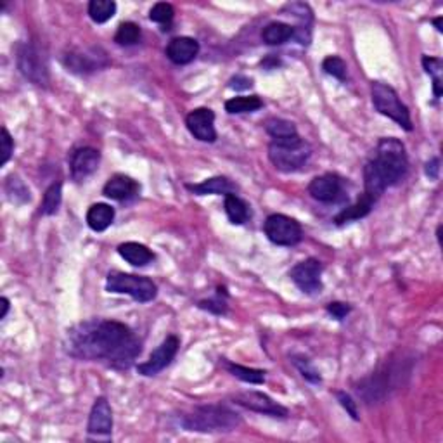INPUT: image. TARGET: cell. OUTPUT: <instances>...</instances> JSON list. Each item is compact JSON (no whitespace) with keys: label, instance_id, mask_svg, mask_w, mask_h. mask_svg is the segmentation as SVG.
I'll return each instance as SVG.
<instances>
[{"label":"cell","instance_id":"obj_1","mask_svg":"<svg viewBox=\"0 0 443 443\" xmlns=\"http://www.w3.org/2000/svg\"><path fill=\"white\" fill-rule=\"evenodd\" d=\"M64 348L80 360L104 362L113 369H128L142 352V343L122 322L90 319L73 325L66 333Z\"/></svg>","mask_w":443,"mask_h":443},{"label":"cell","instance_id":"obj_2","mask_svg":"<svg viewBox=\"0 0 443 443\" xmlns=\"http://www.w3.org/2000/svg\"><path fill=\"white\" fill-rule=\"evenodd\" d=\"M409 168L405 146L395 137H385L377 142L364 167V194L376 203L382 192L402 180Z\"/></svg>","mask_w":443,"mask_h":443},{"label":"cell","instance_id":"obj_3","mask_svg":"<svg viewBox=\"0 0 443 443\" xmlns=\"http://www.w3.org/2000/svg\"><path fill=\"white\" fill-rule=\"evenodd\" d=\"M241 424V417L236 410L225 405H201L180 417V426L185 431L196 433H229Z\"/></svg>","mask_w":443,"mask_h":443},{"label":"cell","instance_id":"obj_4","mask_svg":"<svg viewBox=\"0 0 443 443\" xmlns=\"http://www.w3.org/2000/svg\"><path fill=\"white\" fill-rule=\"evenodd\" d=\"M310 156H312V147L300 135L273 139L269 144V160L279 172H298L307 165Z\"/></svg>","mask_w":443,"mask_h":443},{"label":"cell","instance_id":"obj_5","mask_svg":"<svg viewBox=\"0 0 443 443\" xmlns=\"http://www.w3.org/2000/svg\"><path fill=\"white\" fill-rule=\"evenodd\" d=\"M106 289L116 295H128L139 303L152 301L158 295V288L149 277L134 276L125 272H110L106 279Z\"/></svg>","mask_w":443,"mask_h":443},{"label":"cell","instance_id":"obj_6","mask_svg":"<svg viewBox=\"0 0 443 443\" xmlns=\"http://www.w3.org/2000/svg\"><path fill=\"white\" fill-rule=\"evenodd\" d=\"M370 95H372L374 108L382 116H388L390 120L400 125L407 132L412 130V120H410L409 108L402 103L393 87L386 85L382 82H372V85H370Z\"/></svg>","mask_w":443,"mask_h":443},{"label":"cell","instance_id":"obj_7","mask_svg":"<svg viewBox=\"0 0 443 443\" xmlns=\"http://www.w3.org/2000/svg\"><path fill=\"white\" fill-rule=\"evenodd\" d=\"M16 64L26 80L40 87L49 85V68L37 46L21 42L16 46Z\"/></svg>","mask_w":443,"mask_h":443},{"label":"cell","instance_id":"obj_8","mask_svg":"<svg viewBox=\"0 0 443 443\" xmlns=\"http://www.w3.org/2000/svg\"><path fill=\"white\" fill-rule=\"evenodd\" d=\"M264 231L269 241L277 246H295L303 237L301 225L295 219L283 215V213H273V215L267 217Z\"/></svg>","mask_w":443,"mask_h":443},{"label":"cell","instance_id":"obj_9","mask_svg":"<svg viewBox=\"0 0 443 443\" xmlns=\"http://www.w3.org/2000/svg\"><path fill=\"white\" fill-rule=\"evenodd\" d=\"M64 66L68 68V71H73L78 75H87L94 73V71L100 70V68L108 66V58L106 52L103 49H71L63 56Z\"/></svg>","mask_w":443,"mask_h":443},{"label":"cell","instance_id":"obj_10","mask_svg":"<svg viewBox=\"0 0 443 443\" xmlns=\"http://www.w3.org/2000/svg\"><path fill=\"white\" fill-rule=\"evenodd\" d=\"M289 277L307 295L322 291V264L317 259H307L289 271Z\"/></svg>","mask_w":443,"mask_h":443},{"label":"cell","instance_id":"obj_11","mask_svg":"<svg viewBox=\"0 0 443 443\" xmlns=\"http://www.w3.org/2000/svg\"><path fill=\"white\" fill-rule=\"evenodd\" d=\"M179 346L180 340L175 336V334L167 336V340L151 353L149 360L137 365L139 374H142V376H156V374L161 372V370L167 369L168 365L172 364L173 358H175L177 352H179Z\"/></svg>","mask_w":443,"mask_h":443},{"label":"cell","instance_id":"obj_12","mask_svg":"<svg viewBox=\"0 0 443 443\" xmlns=\"http://www.w3.org/2000/svg\"><path fill=\"white\" fill-rule=\"evenodd\" d=\"M232 402L237 405L244 407V409L253 410V412L265 414V416L272 417H288L289 412L286 407H283L277 402H273L269 395L261 392H243L232 397Z\"/></svg>","mask_w":443,"mask_h":443},{"label":"cell","instance_id":"obj_13","mask_svg":"<svg viewBox=\"0 0 443 443\" xmlns=\"http://www.w3.org/2000/svg\"><path fill=\"white\" fill-rule=\"evenodd\" d=\"M308 192L313 199L320 203H340L345 197L343 179L336 173H324L308 184Z\"/></svg>","mask_w":443,"mask_h":443},{"label":"cell","instance_id":"obj_14","mask_svg":"<svg viewBox=\"0 0 443 443\" xmlns=\"http://www.w3.org/2000/svg\"><path fill=\"white\" fill-rule=\"evenodd\" d=\"M185 125L191 135L201 142H215L217 130H215V113L209 108H197L192 110L185 118Z\"/></svg>","mask_w":443,"mask_h":443},{"label":"cell","instance_id":"obj_15","mask_svg":"<svg viewBox=\"0 0 443 443\" xmlns=\"http://www.w3.org/2000/svg\"><path fill=\"white\" fill-rule=\"evenodd\" d=\"M100 163V152L94 147H78L70 156V172L73 180L83 182L94 172H98Z\"/></svg>","mask_w":443,"mask_h":443},{"label":"cell","instance_id":"obj_16","mask_svg":"<svg viewBox=\"0 0 443 443\" xmlns=\"http://www.w3.org/2000/svg\"><path fill=\"white\" fill-rule=\"evenodd\" d=\"M88 437H111L113 431V410L110 402L104 397H99L94 402L90 410V416H88V424H87Z\"/></svg>","mask_w":443,"mask_h":443},{"label":"cell","instance_id":"obj_17","mask_svg":"<svg viewBox=\"0 0 443 443\" xmlns=\"http://www.w3.org/2000/svg\"><path fill=\"white\" fill-rule=\"evenodd\" d=\"M140 192V185L132 177L123 175V173H116L113 175L106 184H104L103 194L110 199L115 201H128Z\"/></svg>","mask_w":443,"mask_h":443},{"label":"cell","instance_id":"obj_18","mask_svg":"<svg viewBox=\"0 0 443 443\" xmlns=\"http://www.w3.org/2000/svg\"><path fill=\"white\" fill-rule=\"evenodd\" d=\"M199 54V42L191 37H175L167 46V56L173 64H189Z\"/></svg>","mask_w":443,"mask_h":443},{"label":"cell","instance_id":"obj_19","mask_svg":"<svg viewBox=\"0 0 443 443\" xmlns=\"http://www.w3.org/2000/svg\"><path fill=\"white\" fill-rule=\"evenodd\" d=\"M284 11H288L289 16H295V18L300 19V26L295 28V37L293 38H296L303 46H308L310 38H312V9H310L307 4L295 2L288 4L284 7Z\"/></svg>","mask_w":443,"mask_h":443},{"label":"cell","instance_id":"obj_20","mask_svg":"<svg viewBox=\"0 0 443 443\" xmlns=\"http://www.w3.org/2000/svg\"><path fill=\"white\" fill-rule=\"evenodd\" d=\"M185 187L196 196H208V194H234L237 185L229 180L227 177H212V179L203 180L201 184H187Z\"/></svg>","mask_w":443,"mask_h":443},{"label":"cell","instance_id":"obj_21","mask_svg":"<svg viewBox=\"0 0 443 443\" xmlns=\"http://www.w3.org/2000/svg\"><path fill=\"white\" fill-rule=\"evenodd\" d=\"M118 253L125 261H128L134 267H144V265L151 264L155 260V253L151 249L140 243H134V241L120 244Z\"/></svg>","mask_w":443,"mask_h":443},{"label":"cell","instance_id":"obj_22","mask_svg":"<svg viewBox=\"0 0 443 443\" xmlns=\"http://www.w3.org/2000/svg\"><path fill=\"white\" fill-rule=\"evenodd\" d=\"M115 220V208L106 203L92 204L87 212V225L94 232H104Z\"/></svg>","mask_w":443,"mask_h":443},{"label":"cell","instance_id":"obj_23","mask_svg":"<svg viewBox=\"0 0 443 443\" xmlns=\"http://www.w3.org/2000/svg\"><path fill=\"white\" fill-rule=\"evenodd\" d=\"M293 37H295V28L283 21L269 23L261 31V40L267 46H281V43L288 42Z\"/></svg>","mask_w":443,"mask_h":443},{"label":"cell","instance_id":"obj_24","mask_svg":"<svg viewBox=\"0 0 443 443\" xmlns=\"http://www.w3.org/2000/svg\"><path fill=\"white\" fill-rule=\"evenodd\" d=\"M224 208H225V213H227L229 220H231L234 225L246 224V222L249 220V217H251V209H249L248 203L241 199L237 194L225 196Z\"/></svg>","mask_w":443,"mask_h":443},{"label":"cell","instance_id":"obj_25","mask_svg":"<svg viewBox=\"0 0 443 443\" xmlns=\"http://www.w3.org/2000/svg\"><path fill=\"white\" fill-rule=\"evenodd\" d=\"M374 204L376 203H374L370 197L362 194V197H358V201L355 204H352V207H348L346 209H343L341 213H338V215L334 217V222H336L338 225H343V224H346V222L364 219V217L369 215L370 209L374 208Z\"/></svg>","mask_w":443,"mask_h":443},{"label":"cell","instance_id":"obj_26","mask_svg":"<svg viewBox=\"0 0 443 443\" xmlns=\"http://www.w3.org/2000/svg\"><path fill=\"white\" fill-rule=\"evenodd\" d=\"M264 108V100L259 95H239L225 103V111L231 115H243V113H255Z\"/></svg>","mask_w":443,"mask_h":443},{"label":"cell","instance_id":"obj_27","mask_svg":"<svg viewBox=\"0 0 443 443\" xmlns=\"http://www.w3.org/2000/svg\"><path fill=\"white\" fill-rule=\"evenodd\" d=\"M63 201V184L61 182H54L47 187L46 194H43L42 204H40V213L46 217L56 215L58 213L59 207H61Z\"/></svg>","mask_w":443,"mask_h":443},{"label":"cell","instance_id":"obj_28","mask_svg":"<svg viewBox=\"0 0 443 443\" xmlns=\"http://www.w3.org/2000/svg\"><path fill=\"white\" fill-rule=\"evenodd\" d=\"M225 369L237 377V380L249 382V385H264L265 382V370L244 368V365L234 364V362H225Z\"/></svg>","mask_w":443,"mask_h":443},{"label":"cell","instance_id":"obj_29","mask_svg":"<svg viewBox=\"0 0 443 443\" xmlns=\"http://www.w3.org/2000/svg\"><path fill=\"white\" fill-rule=\"evenodd\" d=\"M115 14L116 2H113V0H90V4H88V16L98 25L110 21Z\"/></svg>","mask_w":443,"mask_h":443},{"label":"cell","instance_id":"obj_30","mask_svg":"<svg viewBox=\"0 0 443 443\" xmlns=\"http://www.w3.org/2000/svg\"><path fill=\"white\" fill-rule=\"evenodd\" d=\"M197 307L201 310H207V312L213 313V316H225L229 310V293L227 289L219 286L217 288V293L213 298H208V300H203L197 303Z\"/></svg>","mask_w":443,"mask_h":443},{"label":"cell","instance_id":"obj_31","mask_svg":"<svg viewBox=\"0 0 443 443\" xmlns=\"http://www.w3.org/2000/svg\"><path fill=\"white\" fill-rule=\"evenodd\" d=\"M265 130L272 139H288V137L298 135L295 123L283 118H271L265 123Z\"/></svg>","mask_w":443,"mask_h":443},{"label":"cell","instance_id":"obj_32","mask_svg":"<svg viewBox=\"0 0 443 443\" xmlns=\"http://www.w3.org/2000/svg\"><path fill=\"white\" fill-rule=\"evenodd\" d=\"M422 68L426 70L431 78H433V94L434 98H440L442 95V76H443V63L442 59L438 58H429V56H424L422 58Z\"/></svg>","mask_w":443,"mask_h":443},{"label":"cell","instance_id":"obj_33","mask_svg":"<svg viewBox=\"0 0 443 443\" xmlns=\"http://www.w3.org/2000/svg\"><path fill=\"white\" fill-rule=\"evenodd\" d=\"M6 194L11 201H13V203H18V204H23V203H26V201H30V191H28L26 185L23 184V180L16 175L7 177Z\"/></svg>","mask_w":443,"mask_h":443},{"label":"cell","instance_id":"obj_34","mask_svg":"<svg viewBox=\"0 0 443 443\" xmlns=\"http://www.w3.org/2000/svg\"><path fill=\"white\" fill-rule=\"evenodd\" d=\"M139 40H140V26L132 21L122 23L115 33V42L118 43V46H125V47L135 46Z\"/></svg>","mask_w":443,"mask_h":443},{"label":"cell","instance_id":"obj_35","mask_svg":"<svg viewBox=\"0 0 443 443\" xmlns=\"http://www.w3.org/2000/svg\"><path fill=\"white\" fill-rule=\"evenodd\" d=\"M291 362H293V364H295V368L300 370L301 376H303L308 382H312V385H319V382L322 381L319 370L316 369V365L312 364V360H310L308 357H305V355H293Z\"/></svg>","mask_w":443,"mask_h":443},{"label":"cell","instance_id":"obj_36","mask_svg":"<svg viewBox=\"0 0 443 443\" xmlns=\"http://www.w3.org/2000/svg\"><path fill=\"white\" fill-rule=\"evenodd\" d=\"M322 70L328 75H331L333 78L345 82L346 80V63L338 56H328V58L322 61Z\"/></svg>","mask_w":443,"mask_h":443},{"label":"cell","instance_id":"obj_37","mask_svg":"<svg viewBox=\"0 0 443 443\" xmlns=\"http://www.w3.org/2000/svg\"><path fill=\"white\" fill-rule=\"evenodd\" d=\"M173 16H175V9H173L172 4H167V2L155 4V6L151 7V11H149V19L155 23H160V25H167V23H170L173 19Z\"/></svg>","mask_w":443,"mask_h":443},{"label":"cell","instance_id":"obj_38","mask_svg":"<svg viewBox=\"0 0 443 443\" xmlns=\"http://www.w3.org/2000/svg\"><path fill=\"white\" fill-rule=\"evenodd\" d=\"M0 142H2V160H0V165H7V161L11 160V156H13L14 152V139L11 137L9 130H7L6 127H2V139H0Z\"/></svg>","mask_w":443,"mask_h":443},{"label":"cell","instance_id":"obj_39","mask_svg":"<svg viewBox=\"0 0 443 443\" xmlns=\"http://www.w3.org/2000/svg\"><path fill=\"white\" fill-rule=\"evenodd\" d=\"M334 395H336L338 402H340L341 407H343V409L346 410V412H348V416L352 417L353 421H358L357 404H355V402L352 400V397H350V395H348V393H345V392H336Z\"/></svg>","mask_w":443,"mask_h":443},{"label":"cell","instance_id":"obj_40","mask_svg":"<svg viewBox=\"0 0 443 443\" xmlns=\"http://www.w3.org/2000/svg\"><path fill=\"white\" fill-rule=\"evenodd\" d=\"M325 310H328V313L333 317V319L343 320L345 317L352 312V307H350L348 303H341V301H333V303H329L328 307H325Z\"/></svg>","mask_w":443,"mask_h":443},{"label":"cell","instance_id":"obj_41","mask_svg":"<svg viewBox=\"0 0 443 443\" xmlns=\"http://www.w3.org/2000/svg\"><path fill=\"white\" fill-rule=\"evenodd\" d=\"M251 85H253V80L244 75H236L234 78L229 82V87L234 88V90H246V88H249Z\"/></svg>","mask_w":443,"mask_h":443},{"label":"cell","instance_id":"obj_42","mask_svg":"<svg viewBox=\"0 0 443 443\" xmlns=\"http://www.w3.org/2000/svg\"><path fill=\"white\" fill-rule=\"evenodd\" d=\"M424 172H426V175H428L431 180H437L438 175H440V160H438V158H431L428 163H426Z\"/></svg>","mask_w":443,"mask_h":443},{"label":"cell","instance_id":"obj_43","mask_svg":"<svg viewBox=\"0 0 443 443\" xmlns=\"http://www.w3.org/2000/svg\"><path fill=\"white\" fill-rule=\"evenodd\" d=\"M0 303H2V312H0V319H6L7 313H9V308H11V303L9 300H7L6 296L0 298Z\"/></svg>","mask_w":443,"mask_h":443},{"label":"cell","instance_id":"obj_44","mask_svg":"<svg viewBox=\"0 0 443 443\" xmlns=\"http://www.w3.org/2000/svg\"><path fill=\"white\" fill-rule=\"evenodd\" d=\"M442 21H443V19H442V16H438V18H437V19H433L434 26H437V30H438V31H443V28H442Z\"/></svg>","mask_w":443,"mask_h":443}]
</instances>
